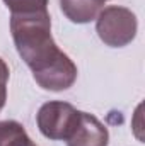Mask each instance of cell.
<instances>
[{
	"label": "cell",
	"mask_w": 145,
	"mask_h": 146,
	"mask_svg": "<svg viewBox=\"0 0 145 146\" xmlns=\"http://www.w3.org/2000/svg\"><path fill=\"white\" fill-rule=\"evenodd\" d=\"M10 33L17 53L41 88L62 92L72 87L77 80V66L56 46L48 12L10 15Z\"/></svg>",
	"instance_id": "cell-1"
},
{
	"label": "cell",
	"mask_w": 145,
	"mask_h": 146,
	"mask_svg": "<svg viewBox=\"0 0 145 146\" xmlns=\"http://www.w3.org/2000/svg\"><path fill=\"white\" fill-rule=\"evenodd\" d=\"M137 15L126 7L109 5L104 7L96 17L97 36L111 48H123L130 44L137 36Z\"/></svg>",
	"instance_id": "cell-2"
},
{
	"label": "cell",
	"mask_w": 145,
	"mask_h": 146,
	"mask_svg": "<svg viewBox=\"0 0 145 146\" xmlns=\"http://www.w3.org/2000/svg\"><path fill=\"white\" fill-rule=\"evenodd\" d=\"M79 117L80 110H77L72 104L51 100L39 107L36 121L44 138L53 141H67L79 122Z\"/></svg>",
	"instance_id": "cell-3"
},
{
	"label": "cell",
	"mask_w": 145,
	"mask_h": 146,
	"mask_svg": "<svg viewBox=\"0 0 145 146\" xmlns=\"http://www.w3.org/2000/svg\"><path fill=\"white\" fill-rule=\"evenodd\" d=\"M109 133L106 126L92 114L80 112L79 122L67 139V146H108Z\"/></svg>",
	"instance_id": "cell-4"
},
{
	"label": "cell",
	"mask_w": 145,
	"mask_h": 146,
	"mask_svg": "<svg viewBox=\"0 0 145 146\" xmlns=\"http://www.w3.org/2000/svg\"><path fill=\"white\" fill-rule=\"evenodd\" d=\"M106 0H60L62 12L75 24H87L97 17Z\"/></svg>",
	"instance_id": "cell-5"
},
{
	"label": "cell",
	"mask_w": 145,
	"mask_h": 146,
	"mask_svg": "<svg viewBox=\"0 0 145 146\" xmlns=\"http://www.w3.org/2000/svg\"><path fill=\"white\" fill-rule=\"evenodd\" d=\"M24 126L17 121H0V146H33Z\"/></svg>",
	"instance_id": "cell-6"
},
{
	"label": "cell",
	"mask_w": 145,
	"mask_h": 146,
	"mask_svg": "<svg viewBox=\"0 0 145 146\" xmlns=\"http://www.w3.org/2000/svg\"><path fill=\"white\" fill-rule=\"evenodd\" d=\"M10 15L48 12V0H3Z\"/></svg>",
	"instance_id": "cell-7"
},
{
	"label": "cell",
	"mask_w": 145,
	"mask_h": 146,
	"mask_svg": "<svg viewBox=\"0 0 145 146\" xmlns=\"http://www.w3.org/2000/svg\"><path fill=\"white\" fill-rule=\"evenodd\" d=\"M9 66L7 63L0 58V110L3 109L5 100H7V82H9Z\"/></svg>",
	"instance_id": "cell-8"
},
{
	"label": "cell",
	"mask_w": 145,
	"mask_h": 146,
	"mask_svg": "<svg viewBox=\"0 0 145 146\" xmlns=\"http://www.w3.org/2000/svg\"><path fill=\"white\" fill-rule=\"evenodd\" d=\"M33 146H36V145H33Z\"/></svg>",
	"instance_id": "cell-9"
}]
</instances>
